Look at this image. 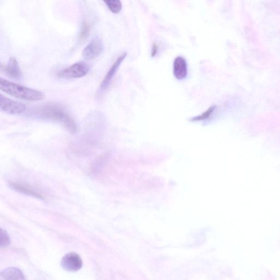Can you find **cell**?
<instances>
[{
	"mask_svg": "<svg viewBox=\"0 0 280 280\" xmlns=\"http://www.w3.org/2000/svg\"><path fill=\"white\" fill-rule=\"evenodd\" d=\"M0 89L9 96L26 101H40L45 98V94L38 90L20 86L2 78L0 79Z\"/></svg>",
	"mask_w": 280,
	"mask_h": 280,
	"instance_id": "obj_2",
	"label": "cell"
},
{
	"mask_svg": "<svg viewBox=\"0 0 280 280\" xmlns=\"http://www.w3.org/2000/svg\"><path fill=\"white\" fill-rule=\"evenodd\" d=\"M104 51V44L103 40L96 37L84 48L82 56L86 60L96 59L103 54Z\"/></svg>",
	"mask_w": 280,
	"mask_h": 280,
	"instance_id": "obj_5",
	"label": "cell"
},
{
	"mask_svg": "<svg viewBox=\"0 0 280 280\" xmlns=\"http://www.w3.org/2000/svg\"><path fill=\"white\" fill-rule=\"evenodd\" d=\"M173 74L177 80H183L188 75L187 62L182 56H177L173 61Z\"/></svg>",
	"mask_w": 280,
	"mask_h": 280,
	"instance_id": "obj_9",
	"label": "cell"
},
{
	"mask_svg": "<svg viewBox=\"0 0 280 280\" xmlns=\"http://www.w3.org/2000/svg\"><path fill=\"white\" fill-rule=\"evenodd\" d=\"M10 244V237L7 232L1 228V231H0V246L1 247H6Z\"/></svg>",
	"mask_w": 280,
	"mask_h": 280,
	"instance_id": "obj_14",
	"label": "cell"
},
{
	"mask_svg": "<svg viewBox=\"0 0 280 280\" xmlns=\"http://www.w3.org/2000/svg\"><path fill=\"white\" fill-rule=\"evenodd\" d=\"M104 2L113 13L118 14L122 9V3L119 0H108V1H104Z\"/></svg>",
	"mask_w": 280,
	"mask_h": 280,
	"instance_id": "obj_13",
	"label": "cell"
},
{
	"mask_svg": "<svg viewBox=\"0 0 280 280\" xmlns=\"http://www.w3.org/2000/svg\"><path fill=\"white\" fill-rule=\"evenodd\" d=\"M9 187L11 188L15 191L19 192L29 196L33 197L34 198L44 200L45 197L41 194L35 191L34 189L31 188L25 185L16 182H11L9 183Z\"/></svg>",
	"mask_w": 280,
	"mask_h": 280,
	"instance_id": "obj_10",
	"label": "cell"
},
{
	"mask_svg": "<svg viewBox=\"0 0 280 280\" xmlns=\"http://www.w3.org/2000/svg\"><path fill=\"white\" fill-rule=\"evenodd\" d=\"M1 70L6 75L15 80H19L22 77V72L21 71L20 65L18 60L15 57H12L7 65H1Z\"/></svg>",
	"mask_w": 280,
	"mask_h": 280,
	"instance_id": "obj_8",
	"label": "cell"
},
{
	"mask_svg": "<svg viewBox=\"0 0 280 280\" xmlns=\"http://www.w3.org/2000/svg\"><path fill=\"white\" fill-rule=\"evenodd\" d=\"M31 114L40 118L57 121L72 134H75L78 130L76 121L60 104L49 103L40 105L33 109Z\"/></svg>",
	"mask_w": 280,
	"mask_h": 280,
	"instance_id": "obj_1",
	"label": "cell"
},
{
	"mask_svg": "<svg viewBox=\"0 0 280 280\" xmlns=\"http://www.w3.org/2000/svg\"><path fill=\"white\" fill-rule=\"evenodd\" d=\"M0 109L4 113L16 115L24 113L26 107L24 104L14 101L1 94L0 97Z\"/></svg>",
	"mask_w": 280,
	"mask_h": 280,
	"instance_id": "obj_4",
	"label": "cell"
},
{
	"mask_svg": "<svg viewBox=\"0 0 280 280\" xmlns=\"http://www.w3.org/2000/svg\"><path fill=\"white\" fill-rule=\"evenodd\" d=\"M1 277L4 280H26L23 273L15 267L4 269L1 273Z\"/></svg>",
	"mask_w": 280,
	"mask_h": 280,
	"instance_id": "obj_11",
	"label": "cell"
},
{
	"mask_svg": "<svg viewBox=\"0 0 280 280\" xmlns=\"http://www.w3.org/2000/svg\"><path fill=\"white\" fill-rule=\"evenodd\" d=\"M158 52V46L156 44H154L153 45L152 49V53H151V56L152 57H154L156 56Z\"/></svg>",
	"mask_w": 280,
	"mask_h": 280,
	"instance_id": "obj_16",
	"label": "cell"
},
{
	"mask_svg": "<svg viewBox=\"0 0 280 280\" xmlns=\"http://www.w3.org/2000/svg\"><path fill=\"white\" fill-rule=\"evenodd\" d=\"M92 30V24L88 21H84L80 31V33L79 34L78 40L80 42L86 41L91 34Z\"/></svg>",
	"mask_w": 280,
	"mask_h": 280,
	"instance_id": "obj_12",
	"label": "cell"
},
{
	"mask_svg": "<svg viewBox=\"0 0 280 280\" xmlns=\"http://www.w3.org/2000/svg\"><path fill=\"white\" fill-rule=\"evenodd\" d=\"M126 56H127L126 52H124L123 54L119 56L117 59L115 60L113 65L112 67H111L109 71L107 73V75H106L104 77L101 84H100L99 89V93H101L106 91V90L109 88L115 75V73H117L120 66L121 64H122V62L125 59Z\"/></svg>",
	"mask_w": 280,
	"mask_h": 280,
	"instance_id": "obj_7",
	"label": "cell"
},
{
	"mask_svg": "<svg viewBox=\"0 0 280 280\" xmlns=\"http://www.w3.org/2000/svg\"><path fill=\"white\" fill-rule=\"evenodd\" d=\"M82 266L83 262L81 257L75 252L67 253L61 260V267L68 272L80 271Z\"/></svg>",
	"mask_w": 280,
	"mask_h": 280,
	"instance_id": "obj_6",
	"label": "cell"
},
{
	"mask_svg": "<svg viewBox=\"0 0 280 280\" xmlns=\"http://www.w3.org/2000/svg\"><path fill=\"white\" fill-rule=\"evenodd\" d=\"M216 109V106H213L209 108L206 112L200 115L197 116L196 117L193 118L192 120L193 121L203 120L208 118L211 114H212Z\"/></svg>",
	"mask_w": 280,
	"mask_h": 280,
	"instance_id": "obj_15",
	"label": "cell"
},
{
	"mask_svg": "<svg viewBox=\"0 0 280 280\" xmlns=\"http://www.w3.org/2000/svg\"><path fill=\"white\" fill-rule=\"evenodd\" d=\"M89 71V66L87 63L80 61L61 70L56 74L60 78L76 79L85 76Z\"/></svg>",
	"mask_w": 280,
	"mask_h": 280,
	"instance_id": "obj_3",
	"label": "cell"
}]
</instances>
